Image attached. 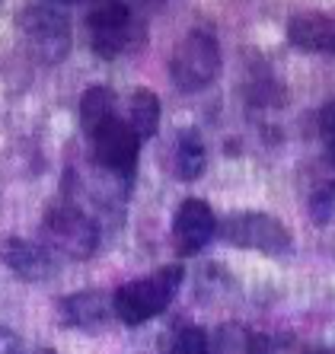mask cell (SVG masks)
Here are the masks:
<instances>
[{
	"instance_id": "cell-2",
	"label": "cell",
	"mask_w": 335,
	"mask_h": 354,
	"mask_svg": "<svg viewBox=\"0 0 335 354\" xmlns=\"http://www.w3.org/2000/svg\"><path fill=\"white\" fill-rule=\"evenodd\" d=\"M179 284H182L179 265H166V268H156L147 278L128 281L112 294L115 319L125 322V326H141V322L154 319L172 304Z\"/></svg>"
},
{
	"instance_id": "cell-5",
	"label": "cell",
	"mask_w": 335,
	"mask_h": 354,
	"mask_svg": "<svg viewBox=\"0 0 335 354\" xmlns=\"http://www.w3.org/2000/svg\"><path fill=\"white\" fill-rule=\"evenodd\" d=\"M217 233L237 249H253L265 256H278L291 249V233L287 227L271 214L262 211H233L224 221H217Z\"/></svg>"
},
{
	"instance_id": "cell-4",
	"label": "cell",
	"mask_w": 335,
	"mask_h": 354,
	"mask_svg": "<svg viewBox=\"0 0 335 354\" xmlns=\"http://www.w3.org/2000/svg\"><path fill=\"white\" fill-rule=\"evenodd\" d=\"M217 71H221V48L208 29H192L172 51L170 74L182 93H198L211 86Z\"/></svg>"
},
{
	"instance_id": "cell-12",
	"label": "cell",
	"mask_w": 335,
	"mask_h": 354,
	"mask_svg": "<svg viewBox=\"0 0 335 354\" xmlns=\"http://www.w3.org/2000/svg\"><path fill=\"white\" fill-rule=\"evenodd\" d=\"M205 169H208V150L201 134L192 131V128L179 131L176 134V147H172V173H176V179L182 182L201 179Z\"/></svg>"
},
{
	"instance_id": "cell-19",
	"label": "cell",
	"mask_w": 335,
	"mask_h": 354,
	"mask_svg": "<svg viewBox=\"0 0 335 354\" xmlns=\"http://www.w3.org/2000/svg\"><path fill=\"white\" fill-rule=\"evenodd\" d=\"M39 354H57V351H51V348H42V351Z\"/></svg>"
},
{
	"instance_id": "cell-13",
	"label": "cell",
	"mask_w": 335,
	"mask_h": 354,
	"mask_svg": "<svg viewBox=\"0 0 335 354\" xmlns=\"http://www.w3.org/2000/svg\"><path fill=\"white\" fill-rule=\"evenodd\" d=\"M128 128L138 140H147L160 128V99L154 90H134L128 96Z\"/></svg>"
},
{
	"instance_id": "cell-16",
	"label": "cell",
	"mask_w": 335,
	"mask_h": 354,
	"mask_svg": "<svg viewBox=\"0 0 335 354\" xmlns=\"http://www.w3.org/2000/svg\"><path fill=\"white\" fill-rule=\"evenodd\" d=\"M170 354H211V342L198 326H182L176 335H172Z\"/></svg>"
},
{
	"instance_id": "cell-1",
	"label": "cell",
	"mask_w": 335,
	"mask_h": 354,
	"mask_svg": "<svg viewBox=\"0 0 335 354\" xmlns=\"http://www.w3.org/2000/svg\"><path fill=\"white\" fill-rule=\"evenodd\" d=\"M80 122L90 138L93 157L112 176H131L138 166L141 140L115 112V96L106 86H90L80 99Z\"/></svg>"
},
{
	"instance_id": "cell-10",
	"label": "cell",
	"mask_w": 335,
	"mask_h": 354,
	"mask_svg": "<svg viewBox=\"0 0 335 354\" xmlns=\"http://www.w3.org/2000/svg\"><path fill=\"white\" fill-rule=\"evenodd\" d=\"M57 316L67 326H74V329H83V332L99 329V326H106L115 316L112 294H106V290H77V294L64 297L57 304Z\"/></svg>"
},
{
	"instance_id": "cell-15",
	"label": "cell",
	"mask_w": 335,
	"mask_h": 354,
	"mask_svg": "<svg viewBox=\"0 0 335 354\" xmlns=\"http://www.w3.org/2000/svg\"><path fill=\"white\" fill-rule=\"evenodd\" d=\"M310 221L319 223V227L335 223V179L323 182L310 195Z\"/></svg>"
},
{
	"instance_id": "cell-6",
	"label": "cell",
	"mask_w": 335,
	"mask_h": 354,
	"mask_svg": "<svg viewBox=\"0 0 335 354\" xmlns=\"http://www.w3.org/2000/svg\"><path fill=\"white\" fill-rule=\"evenodd\" d=\"M19 29L35 58L42 64H57L71 51V26L51 7H29L19 17Z\"/></svg>"
},
{
	"instance_id": "cell-8",
	"label": "cell",
	"mask_w": 335,
	"mask_h": 354,
	"mask_svg": "<svg viewBox=\"0 0 335 354\" xmlns=\"http://www.w3.org/2000/svg\"><path fill=\"white\" fill-rule=\"evenodd\" d=\"M217 236V214L205 198H185L172 217V246L179 256H195Z\"/></svg>"
},
{
	"instance_id": "cell-20",
	"label": "cell",
	"mask_w": 335,
	"mask_h": 354,
	"mask_svg": "<svg viewBox=\"0 0 335 354\" xmlns=\"http://www.w3.org/2000/svg\"><path fill=\"white\" fill-rule=\"evenodd\" d=\"M316 354H335V348H326V351H316Z\"/></svg>"
},
{
	"instance_id": "cell-17",
	"label": "cell",
	"mask_w": 335,
	"mask_h": 354,
	"mask_svg": "<svg viewBox=\"0 0 335 354\" xmlns=\"http://www.w3.org/2000/svg\"><path fill=\"white\" fill-rule=\"evenodd\" d=\"M319 138L326 144V157L335 163V99L319 109Z\"/></svg>"
},
{
	"instance_id": "cell-11",
	"label": "cell",
	"mask_w": 335,
	"mask_h": 354,
	"mask_svg": "<svg viewBox=\"0 0 335 354\" xmlns=\"http://www.w3.org/2000/svg\"><path fill=\"white\" fill-rule=\"evenodd\" d=\"M287 39L303 51L335 55V19L323 17V13H297L287 23Z\"/></svg>"
},
{
	"instance_id": "cell-14",
	"label": "cell",
	"mask_w": 335,
	"mask_h": 354,
	"mask_svg": "<svg viewBox=\"0 0 335 354\" xmlns=\"http://www.w3.org/2000/svg\"><path fill=\"white\" fill-rule=\"evenodd\" d=\"M214 354H271V338L230 322L214 335Z\"/></svg>"
},
{
	"instance_id": "cell-3",
	"label": "cell",
	"mask_w": 335,
	"mask_h": 354,
	"mask_svg": "<svg viewBox=\"0 0 335 354\" xmlns=\"http://www.w3.org/2000/svg\"><path fill=\"white\" fill-rule=\"evenodd\" d=\"M42 239L51 256H64L83 262L90 259L99 246V230L90 217L83 214L77 205H55L48 207V214L42 217Z\"/></svg>"
},
{
	"instance_id": "cell-9",
	"label": "cell",
	"mask_w": 335,
	"mask_h": 354,
	"mask_svg": "<svg viewBox=\"0 0 335 354\" xmlns=\"http://www.w3.org/2000/svg\"><path fill=\"white\" fill-rule=\"evenodd\" d=\"M0 259L10 272L23 281H51L57 272V259L51 256L45 243H33V239H7L0 249Z\"/></svg>"
},
{
	"instance_id": "cell-7",
	"label": "cell",
	"mask_w": 335,
	"mask_h": 354,
	"mask_svg": "<svg viewBox=\"0 0 335 354\" xmlns=\"http://www.w3.org/2000/svg\"><path fill=\"white\" fill-rule=\"evenodd\" d=\"M138 39V19L131 17L125 0H102L90 13V45L99 58H118Z\"/></svg>"
},
{
	"instance_id": "cell-18",
	"label": "cell",
	"mask_w": 335,
	"mask_h": 354,
	"mask_svg": "<svg viewBox=\"0 0 335 354\" xmlns=\"http://www.w3.org/2000/svg\"><path fill=\"white\" fill-rule=\"evenodd\" d=\"M19 351V342H17V335L10 329H3L0 326V354H17Z\"/></svg>"
}]
</instances>
